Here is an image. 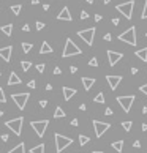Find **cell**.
Returning <instances> with one entry per match:
<instances>
[{
    "label": "cell",
    "instance_id": "obj_1",
    "mask_svg": "<svg viewBox=\"0 0 147 153\" xmlns=\"http://www.w3.org/2000/svg\"><path fill=\"white\" fill-rule=\"evenodd\" d=\"M79 54H82V51L79 49V46L76 44L71 38H66L62 55H63V57H73V55H79Z\"/></svg>",
    "mask_w": 147,
    "mask_h": 153
},
{
    "label": "cell",
    "instance_id": "obj_2",
    "mask_svg": "<svg viewBox=\"0 0 147 153\" xmlns=\"http://www.w3.org/2000/svg\"><path fill=\"white\" fill-rule=\"evenodd\" d=\"M54 139H55V150H57V153H62L68 145H73V139L71 137H66V136L59 134V133L54 134Z\"/></svg>",
    "mask_w": 147,
    "mask_h": 153
},
{
    "label": "cell",
    "instance_id": "obj_3",
    "mask_svg": "<svg viewBox=\"0 0 147 153\" xmlns=\"http://www.w3.org/2000/svg\"><path fill=\"white\" fill-rule=\"evenodd\" d=\"M119 39L123 43H128V44H131V46H136V43H138V38H136V27L126 29L123 33L119 35Z\"/></svg>",
    "mask_w": 147,
    "mask_h": 153
},
{
    "label": "cell",
    "instance_id": "obj_4",
    "mask_svg": "<svg viewBox=\"0 0 147 153\" xmlns=\"http://www.w3.org/2000/svg\"><path fill=\"white\" fill-rule=\"evenodd\" d=\"M133 8H135V2H133V0H128V2L120 3V5L116 6V10H117L119 13H122V14L125 16V19H131Z\"/></svg>",
    "mask_w": 147,
    "mask_h": 153
},
{
    "label": "cell",
    "instance_id": "obj_5",
    "mask_svg": "<svg viewBox=\"0 0 147 153\" xmlns=\"http://www.w3.org/2000/svg\"><path fill=\"white\" fill-rule=\"evenodd\" d=\"M22 123H24V117H18V118H13V120H8L5 122V126L10 128L16 136H21V131H22Z\"/></svg>",
    "mask_w": 147,
    "mask_h": 153
},
{
    "label": "cell",
    "instance_id": "obj_6",
    "mask_svg": "<svg viewBox=\"0 0 147 153\" xmlns=\"http://www.w3.org/2000/svg\"><path fill=\"white\" fill-rule=\"evenodd\" d=\"M48 125H49L48 120H35V122H30V126H32V129L36 133V136H38V137H43V136H44L46 129H48Z\"/></svg>",
    "mask_w": 147,
    "mask_h": 153
},
{
    "label": "cell",
    "instance_id": "obj_7",
    "mask_svg": "<svg viewBox=\"0 0 147 153\" xmlns=\"http://www.w3.org/2000/svg\"><path fill=\"white\" fill-rule=\"evenodd\" d=\"M78 36L85 43L87 46H92L93 44V36H95V29L90 27V29H85V30H79L78 32Z\"/></svg>",
    "mask_w": 147,
    "mask_h": 153
},
{
    "label": "cell",
    "instance_id": "obj_8",
    "mask_svg": "<svg viewBox=\"0 0 147 153\" xmlns=\"http://www.w3.org/2000/svg\"><path fill=\"white\" fill-rule=\"evenodd\" d=\"M135 96L133 95H126V96H117V103L120 104V107L123 109V112H130L133 103H135Z\"/></svg>",
    "mask_w": 147,
    "mask_h": 153
},
{
    "label": "cell",
    "instance_id": "obj_9",
    "mask_svg": "<svg viewBox=\"0 0 147 153\" xmlns=\"http://www.w3.org/2000/svg\"><path fill=\"white\" fill-rule=\"evenodd\" d=\"M111 128V125L106 122H100V120H93V129H95V134L96 137H101L108 129Z\"/></svg>",
    "mask_w": 147,
    "mask_h": 153
},
{
    "label": "cell",
    "instance_id": "obj_10",
    "mask_svg": "<svg viewBox=\"0 0 147 153\" xmlns=\"http://www.w3.org/2000/svg\"><path fill=\"white\" fill-rule=\"evenodd\" d=\"M11 98L14 99V103H16V106H18L19 109H24L25 107V104H27V99H29V93H13L11 95Z\"/></svg>",
    "mask_w": 147,
    "mask_h": 153
},
{
    "label": "cell",
    "instance_id": "obj_11",
    "mask_svg": "<svg viewBox=\"0 0 147 153\" xmlns=\"http://www.w3.org/2000/svg\"><path fill=\"white\" fill-rule=\"evenodd\" d=\"M106 81H108V84H109V88L111 90H116V88L119 87V84L122 82V76H116V74H108L106 76Z\"/></svg>",
    "mask_w": 147,
    "mask_h": 153
},
{
    "label": "cell",
    "instance_id": "obj_12",
    "mask_svg": "<svg viewBox=\"0 0 147 153\" xmlns=\"http://www.w3.org/2000/svg\"><path fill=\"white\" fill-rule=\"evenodd\" d=\"M123 54H120V52H116V51H108V60H109V65L111 66H116L117 65L119 60H122Z\"/></svg>",
    "mask_w": 147,
    "mask_h": 153
},
{
    "label": "cell",
    "instance_id": "obj_13",
    "mask_svg": "<svg viewBox=\"0 0 147 153\" xmlns=\"http://www.w3.org/2000/svg\"><path fill=\"white\" fill-rule=\"evenodd\" d=\"M57 19H59V21H68V22L73 21V16H71V13H70L68 6H63L62 11L57 14Z\"/></svg>",
    "mask_w": 147,
    "mask_h": 153
},
{
    "label": "cell",
    "instance_id": "obj_14",
    "mask_svg": "<svg viewBox=\"0 0 147 153\" xmlns=\"http://www.w3.org/2000/svg\"><path fill=\"white\" fill-rule=\"evenodd\" d=\"M11 54H13V46H6V48H0V57L5 62L11 60Z\"/></svg>",
    "mask_w": 147,
    "mask_h": 153
},
{
    "label": "cell",
    "instance_id": "obj_15",
    "mask_svg": "<svg viewBox=\"0 0 147 153\" xmlns=\"http://www.w3.org/2000/svg\"><path fill=\"white\" fill-rule=\"evenodd\" d=\"M75 95H76V88H71V87H63V98H65L66 101H70V99H71Z\"/></svg>",
    "mask_w": 147,
    "mask_h": 153
},
{
    "label": "cell",
    "instance_id": "obj_16",
    "mask_svg": "<svg viewBox=\"0 0 147 153\" xmlns=\"http://www.w3.org/2000/svg\"><path fill=\"white\" fill-rule=\"evenodd\" d=\"M16 84H21V78H19L18 74H16L14 71L10 73V79H8V87H11V85H16Z\"/></svg>",
    "mask_w": 147,
    "mask_h": 153
},
{
    "label": "cell",
    "instance_id": "obj_17",
    "mask_svg": "<svg viewBox=\"0 0 147 153\" xmlns=\"http://www.w3.org/2000/svg\"><path fill=\"white\" fill-rule=\"evenodd\" d=\"M81 81H82V85H84V88L87 92L93 87V84H95V78H82Z\"/></svg>",
    "mask_w": 147,
    "mask_h": 153
},
{
    "label": "cell",
    "instance_id": "obj_18",
    "mask_svg": "<svg viewBox=\"0 0 147 153\" xmlns=\"http://www.w3.org/2000/svg\"><path fill=\"white\" fill-rule=\"evenodd\" d=\"M135 55L138 58H141L142 62H147V48H142V49H138L135 52Z\"/></svg>",
    "mask_w": 147,
    "mask_h": 153
},
{
    "label": "cell",
    "instance_id": "obj_19",
    "mask_svg": "<svg viewBox=\"0 0 147 153\" xmlns=\"http://www.w3.org/2000/svg\"><path fill=\"white\" fill-rule=\"evenodd\" d=\"M51 52H52L51 44H49V43H46V41H43L41 49H40V54H51Z\"/></svg>",
    "mask_w": 147,
    "mask_h": 153
},
{
    "label": "cell",
    "instance_id": "obj_20",
    "mask_svg": "<svg viewBox=\"0 0 147 153\" xmlns=\"http://www.w3.org/2000/svg\"><path fill=\"white\" fill-rule=\"evenodd\" d=\"M8 153H25V144H24V142H21V144H18L13 150H10Z\"/></svg>",
    "mask_w": 147,
    "mask_h": 153
},
{
    "label": "cell",
    "instance_id": "obj_21",
    "mask_svg": "<svg viewBox=\"0 0 147 153\" xmlns=\"http://www.w3.org/2000/svg\"><path fill=\"white\" fill-rule=\"evenodd\" d=\"M0 30H2L3 33H5L6 36H11V33H13V24H6V25H2V27H0Z\"/></svg>",
    "mask_w": 147,
    "mask_h": 153
},
{
    "label": "cell",
    "instance_id": "obj_22",
    "mask_svg": "<svg viewBox=\"0 0 147 153\" xmlns=\"http://www.w3.org/2000/svg\"><path fill=\"white\" fill-rule=\"evenodd\" d=\"M112 148H114L116 152L122 153V150H123V141H116V142H112Z\"/></svg>",
    "mask_w": 147,
    "mask_h": 153
},
{
    "label": "cell",
    "instance_id": "obj_23",
    "mask_svg": "<svg viewBox=\"0 0 147 153\" xmlns=\"http://www.w3.org/2000/svg\"><path fill=\"white\" fill-rule=\"evenodd\" d=\"M30 153H44V145H43V144L35 145V147L30 148Z\"/></svg>",
    "mask_w": 147,
    "mask_h": 153
},
{
    "label": "cell",
    "instance_id": "obj_24",
    "mask_svg": "<svg viewBox=\"0 0 147 153\" xmlns=\"http://www.w3.org/2000/svg\"><path fill=\"white\" fill-rule=\"evenodd\" d=\"M90 142V137L89 136H84V134H79V144L82 145V147H84L85 144H89Z\"/></svg>",
    "mask_w": 147,
    "mask_h": 153
},
{
    "label": "cell",
    "instance_id": "obj_25",
    "mask_svg": "<svg viewBox=\"0 0 147 153\" xmlns=\"http://www.w3.org/2000/svg\"><path fill=\"white\" fill-rule=\"evenodd\" d=\"M63 117H65L63 109L62 107H57V109H55V112H54V118H63Z\"/></svg>",
    "mask_w": 147,
    "mask_h": 153
},
{
    "label": "cell",
    "instance_id": "obj_26",
    "mask_svg": "<svg viewBox=\"0 0 147 153\" xmlns=\"http://www.w3.org/2000/svg\"><path fill=\"white\" fill-rule=\"evenodd\" d=\"M93 101L98 103V104H103V103H105V95H103V93H98V95H95Z\"/></svg>",
    "mask_w": 147,
    "mask_h": 153
},
{
    "label": "cell",
    "instance_id": "obj_27",
    "mask_svg": "<svg viewBox=\"0 0 147 153\" xmlns=\"http://www.w3.org/2000/svg\"><path fill=\"white\" fill-rule=\"evenodd\" d=\"M21 10H22V6H21V5H13V6H11V11H13V14H16V16H19V14H21Z\"/></svg>",
    "mask_w": 147,
    "mask_h": 153
},
{
    "label": "cell",
    "instance_id": "obj_28",
    "mask_svg": "<svg viewBox=\"0 0 147 153\" xmlns=\"http://www.w3.org/2000/svg\"><path fill=\"white\" fill-rule=\"evenodd\" d=\"M22 51H24V54H29L30 52V49H32V44L30 43H22Z\"/></svg>",
    "mask_w": 147,
    "mask_h": 153
},
{
    "label": "cell",
    "instance_id": "obj_29",
    "mask_svg": "<svg viewBox=\"0 0 147 153\" xmlns=\"http://www.w3.org/2000/svg\"><path fill=\"white\" fill-rule=\"evenodd\" d=\"M21 66H22V69H24V71H29L30 66H32V63L27 62V60H22V62H21Z\"/></svg>",
    "mask_w": 147,
    "mask_h": 153
},
{
    "label": "cell",
    "instance_id": "obj_30",
    "mask_svg": "<svg viewBox=\"0 0 147 153\" xmlns=\"http://www.w3.org/2000/svg\"><path fill=\"white\" fill-rule=\"evenodd\" d=\"M131 125H133V123L128 122V120H126V122H122V128L125 129V131H130V129H131Z\"/></svg>",
    "mask_w": 147,
    "mask_h": 153
},
{
    "label": "cell",
    "instance_id": "obj_31",
    "mask_svg": "<svg viewBox=\"0 0 147 153\" xmlns=\"http://www.w3.org/2000/svg\"><path fill=\"white\" fill-rule=\"evenodd\" d=\"M89 65L90 66H98V60H96V57H92L89 60Z\"/></svg>",
    "mask_w": 147,
    "mask_h": 153
},
{
    "label": "cell",
    "instance_id": "obj_32",
    "mask_svg": "<svg viewBox=\"0 0 147 153\" xmlns=\"http://www.w3.org/2000/svg\"><path fill=\"white\" fill-rule=\"evenodd\" d=\"M141 18H142V19H147V0H146V3H144V10H142Z\"/></svg>",
    "mask_w": 147,
    "mask_h": 153
},
{
    "label": "cell",
    "instance_id": "obj_33",
    "mask_svg": "<svg viewBox=\"0 0 147 153\" xmlns=\"http://www.w3.org/2000/svg\"><path fill=\"white\" fill-rule=\"evenodd\" d=\"M6 98H5V93H3V88H0V103H5Z\"/></svg>",
    "mask_w": 147,
    "mask_h": 153
},
{
    "label": "cell",
    "instance_id": "obj_34",
    "mask_svg": "<svg viewBox=\"0 0 147 153\" xmlns=\"http://www.w3.org/2000/svg\"><path fill=\"white\" fill-rule=\"evenodd\" d=\"M27 87H29V88H32V90H33V88H36V82H35V81H29Z\"/></svg>",
    "mask_w": 147,
    "mask_h": 153
},
{
    "label": "cell",
    "instance_id": "obj_35",
    "mask_svg": "<svg viewBox=\"0 0 147 153\" xmlns=\"http://www.w3.org/2000/svg\"><path fill=\"white\" fill-rule=\"evenodd\" d=\"M36 71H38V73H43V71H44V65H43V63L36 65Z\"/></svg>",
    "mask_w": 147,
    "mask_h": 153
},
{
    "label": "cell",
    "instance_id": "obj_36",
    "mask_svg": "<svg viewBox=\"0 0 147 153\" xmlns=\"http://www.w3.org/2000/svg\"><path fill=\"white\" fill-rule=\"evenodd\" d=\"M43 29H44V24H43V22H36V30H43Z\"/></svg>",
    "mask_w": 147,
    "mask_h": 153
},
{
    "label": "cell",
    "instance_id": "obj_37",
    "mask_svg": "<svg viewBox=\"0 0 147 153\" xmlns=\"http://www.w3.org/2000/svg\"><path fill=\"white\" fill-rule=\"evenodd\" d=\"M139 90H141L142 93H144V95H147V84H144V85H141V87H139Z\"/></svg>",
    "mask_w": 147,
    "mask_h": 153
},
{
    "label": "cell",
    "instance_id": "obj_38",
    "mask_svg": "<svg viewBox=\"0 0 147 153\" xmlns=\"http://www.w3.org/2000/svg\"><path fill=\"white\" fill-rule=\"evenodd\" d=\"M89 18V13L87 11H81V19L84 21V19H87Z\"/></svg>",
    "mask_w": 147,
    "mask_h": 153
},
{
    "label": "cell",
    "instance_id": "obj_39",
    "mask_svg": "<svg viewBox=\"0 0 147 153\" xmlns=\"http://www.w3.org/2000/svg\"><path fill=\"white\" fill-rule=\"evenodd\" d=\"M0 139H2V141H3V142H8L10 136H8V134H2V136H0Z\"/></svg>",
    "mask_w": 147,
    "mask_h": 153
},
{
    "label": "cell",
    "instance_id": "obj_40",
    "mask_svg": "<svg viewBox=\"0 0 147 153\" xmlns=\"http://www.w3.org/2000/svg\"><path fill=\"white\" fill-rule=\"evenodd\" d=\"M112 114H114V111H112L111 107H108V109L105 111V115H112Z\"/></svg>",
    "mask_w": 147,
    "mask_h": 153
},
{
    "label": "cell",
    "instance_id": "obj_41",
    "mask_svg": "<svg viewBox=\"0 0 147 153\" xmlns=\"http://www.w3.org/2000/svg\"><path fill=\"white\" fill-rule=\"evenodd\" d=\"M40 106H41V107H46V106H48V101H46V99H40Z\"/></svg>",
    "mask_w": 147,
    "mask_h": 153
},
{
    "label": "cell",
    "instance_id": "obj_42",
    "mask_svg": "<svg viewBox=\"0 0 147 153\" xmlns=\"http://www.w3.org/2000/svg\"><path fill=\"white\" fill-rule=\"evenodd\" d=\"M103 38H105L106 41H111V39H112V36H111V33H106V35L103 36Z\"/></svg>",
    "mask_w": 147,
    "mask_h": 153
},
{
    "label": "cell",
    "instance_id": "obj_43",
    "mask_svg": "<svg viewBox=\"0 0 147 153\" xmlns=\"http://www.w3.org/2000/svg\"><path fill=\"white\" fill-rule=\"evenodd\" d=\"M133 147L139 148V147H141V141H135V142H133Z\"/></svg>",
    "mask_w": 147,
    "mask_h": 153
},
{
    "label": "cell",
    "instance_id": "obj_44",
    "mask_svg": "<svg viewBox=\"0 0 147 153\" xmlns=\"http://www.w3.org/2000/svg\"><path fill=\"white\" fill-rule=\"evenodd\" d=\"M78 123H79L78 118H73V120H71V126H78Z\"/></svg>",
    "mask_w": 147,
    "mask_h": 153
},
{
    "label": "cell",
    "instance_id": "obj_45",
    "mask_svg": "<svg viewBox=\"0 0 147 153\" xmlns=\"http://www.w3.org/2000/svg\"><path fill=\"white\" fill-rule=\"evenodd\" d=\"M54 74H62V69H60L59 66H57V68H54Z\"/></svg>",
    "mask_w": 147,
    "mask_h": 153
},
{
    "label": "cell",
    "instance_id": "obj_46",
    "mask_svg": "<svg viewBox=\"0 0 147 153\" xmlns=\"http://www.w3.org/2000/svg\"><path fill=\"white\" fill-rule=\"evenodd\" d=\"M101 14H95V22H100V21H101Z\"/></svg>",
    "mask_w": 147,
    "mask_h": 153
},
{
    "label": "cell",
    "instance_id": "obj_47",
    "mask_svg": "<svg viewBox=\"0 0 147 153\" xmlns=\"http://www.w3.org/2000/svg\"><path fill=\"white\" fill-rule=\"evenodd\" d=\"M138 71H139V69H138V68H135V66L131 68V74H138Z\"/></svg>",
    "mask_w": 147,
    "mask_h": 153
},
{
    "label": "cell",
    "instance_id": "obj_48",
    "mask_svg": "<svg viewBox=\"0 0 147 153\" xmlns=\"http://www.w3.org/2000/svg\"><path fill=\"white\" fill-rule=\"evenodd\" d=\"M112 25H119V19H117V18L112 19Z\"/></svg>",
    "mask_w": 147,
    "mask_h": 153
},
{
    "label": "cell",
    "instance_id": "obj_49",
    "mask_svg": "<svg viewBox=\"0 0 147 153\" xmlns=\"http://www.w3.org/2000/svg\"><path fill=\"white\" fill-rule=\"evenodd\" d=\"M70 71H71V73H76V71H78V68H76V66H70Z\"/></svg>",
    "mask_w": 147,
    "mask_h": 153
},
{
    "label": "cell",
    "instance_id": "obj_50",
    "mask_svg": "<svg viewBox=\"0 0 147 153\" xmlns=\"http://www.w3.org/2000/svg\"><path fill=\"white\" fill-rule=\"evenodd\" d=\"M22 30H24V32H29V30H30V27H29V25H27V24H25V25H24V27H22Z\"/></svg>",
    "mask_w": 147,
    "mask_h": 153
},
{
    "label": "cell",
    "instance_id": "obj_51",
    "mask_svg": "<svg viewBox=\"0 0 147 153\" xmlns=\"http://www.w3.org/2000/svg\"><path fill=\"white\" fill-rule=\"evenodd\" d=\"M43 10H44V11H48V10H49V5H48V3H44V5H43Z\"/></svg>",
    "mask_w": 147,
    "mask_h": 153
},
{
    "label": "cell",
    "instance_id": "obj_52",
    "mask_svg": "<svg viewBox=\"0 0 147 153\" xmlns=\"http://www.w3.org/2000/svg\"><path fill=\"white\" fill-rule=\"evenodd\" d=\"M79 109H81V111H85V109H87V106H85V104H81V106H79Z\"/></svg>",
    "mask_w": 147,
    "mask_h": 153
},
{
    "label": "cell",
    "instance_id": "obj_53",
    "mask_svg": "<svg viewBox=\"0 0 147 153\" xmlns=\"http://www.w3.org/2000/svg\"><path fill=\"white\" fill-rule=\"evenodd\" d=\"M141 128H142V131H147V123H142Z\"/></svg>",
    "mask_w": 147,
    "mask_h": 153
},
{
    "label": "cell",
    "instance_id": "obj_54",
    "mask_svg": "<svg viewBox=\"0 0 147 153\" xmlns=\"http://www.w3.org/2000/svg\"><path fill=\"white\" fill-rule=\"evenodd\" d=\"M40 3V0H32V5H38Z\"/></svg>",
    "mask_w": 147,
    "mask_h": 153
},
{
    "label": "cell",
    "instance_id": "obj_55",
    "mask_svg": "<svg viewBox=\"0 0 147 153\" xmlns=\"http://www.w3.org/2000/svg\"><path fill=\"white\" fill-rule=\"evenodd\" d=\"M142 114H147V106H144V107H142Z\"/></svg>",
    "mask_w": 147,
    "mask_h": 153
},
{
    "label": "cell",
    "instance_id": "obj_56",
    "mask_svg": "<svg viewBox=\"0 0 147 153\" xmlns=\"http://www.w3.org/2000/svg\"><path fill=\"white\" fill-rule=\"evenodd\" d=\"M109 2H112V0H103V3H106V5H108Z\"/></svg>",
    "mask_w": 147,
    "mask_h": 153
},
{
    "label": "cell",
    "instance_id": "obj_57",
    "mask_svg": "<svg viewBox=\"0 0 147 153\" xmlns=\"http://www.w3.org/2000/svg\"><path fill=\"white\" fill-rule=\"evenodd\" d=\"M92 153H103V152H101V150H93Z\"/></svg>",
    "mask_w": 147,
    "mask_h": 153
},
{
    "label": "cell",
    "instance_id": "obj_58",
    "mask_svg": "<svg viewBox=\"0 0 147 153\" xmlns=\"http://www.w3.org/2000/svg\"><path fill=\"white\" fill-rule=\"evenodd\" d=\"M85 2H87V3H93V0H85Z\"/></svg>",
    "mask_w": 147,
    "mask_h": 153
},
{
    "label": "cell",
    "instance_id": "obj_59",
    "mask_svg": "<svg viewBox=\"0 0 147 153\" xmlns=\"http://www.w3.org/2000/svg\"><path fill=\"white\" fill-rule=\"evenodd\" d=\"M2 115H3V111H0V117H2Z\"/></svg>",
    "mask_w": 147,
    "mask_h": 153
},
{
    "label": "cell",
    "instance_id": "obj_60",
    "mask_svg": "<svg viewBox=\"0 0 147 153\" xmlns=\"http://www.w3.org/2000/svg\"><path fill=\"white\" fill-rule=\"evenodd\" d=\"M146 36H147V33H146Z\"/></svg>",
    "mask_w": 147,
    "mask_h": 153
}]
</instances>
